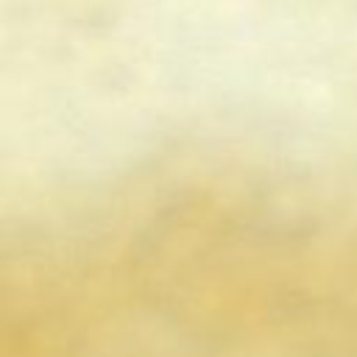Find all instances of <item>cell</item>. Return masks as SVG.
Returning a JSON list of instances; mask_svg holds the SVG:
<instances>
[{"mask_svg": "<svg viewBox=\"0 0 357 357\" xmlns=\"http://www.w3.org/2000/svg\"><path fill=\"white\" fill-rule=\"evenodd\" d=\"M0 324H3V318H0ZM14 351H17V346H14V335H11L6 326H0V357H17Z\"/></svg>", "mask_w": 357, "mask_h": 357, "instance_id": "cell-1", "label": "cell"}]
</instances>
